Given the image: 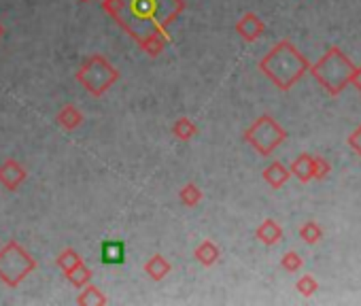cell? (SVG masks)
<instances>
[{"label":"cell","instance_id":"1","mask_svg":"<svg viewBox=\"0 0 361 306\" xmlns=\"http://www.w3.org/2000/svg\"><path fill=\"white\" fill-rule=\"evenodd\" d=\"M183 9V0H102V11L151 58L164 51L168 26L174 24Z\"/></svg>","mask_w":361,"mask_h":306},{"label":"cell","instance_id":"2","mask_svg":"<svg viewBox=\"0 0 361 306\" xmlns=\"http://www.w3.org/2000/svg\"><path fill=\"white\" fill-rule=\"evenodd\" d=\"M310 68V62L291 41H279L262 60L259 71L281 90H291Z\"/></svg>","mask_w":361,"mask_h":306},{"label":"cell","instance_id":"17","mask_svg":"<svg viewBox=\"0 0 361 306\" xmlns=\"http://www.w3.org/2000/svg\"><path fill=\"white\" fill-rule=\"evenodd\" d=\"M126 247L119 240H109L102 245V262L104 264H123Z\"/></svg>","mask_w":361,"mask_h":306},{"label":"cell","instance_id":"25","mask_svg":"<svg viewBox=\"0 0 361 306\" xmlns=\"http://www.w3.org/2000/svg\"><path fill=\"white\" fill-rule=\"evenodd\" d=\"M346 142H348V147L357 153V156L361 158V126H359L355 132L348 134V140H346Z\"/></svg>","mask_w":361,"mask_h":306},{"label":"cell","instance_id":"6","mask_svg":"<svg viewBox=\"0 0 361 306\" xmlns=\"http://www.w3.org/2000/svg\"><path fill=\"white\" fill-rule=\"evenodd\" d=\"M287 138V130L268 113L259 115L247 130H245V142L251 145L262 158H268L279 149Z\"/></svg>","mask_w":361,"mask_h":306},{"label":"cell","instance_id":"9","mask_svg":"<svg viewBox=\"0 0 361 306\" xmlns=\"http://www.w3.org/2000/svg\"><path fill=\"white\" fill-rule=\"evenodd\" d=\"M255 238H257L262 245L272 247V245H276V243L283 238V228H281V224L274 221V219H264V221L259 224V228L255 230Z\"/></svg>","mask_w":361,"mask_h":306},{"label":"cell","instance_id":"8","mask_svg":"<svg viewBox=\"0 0 361 306\" xmlns=\"http://www.w3.org/2000/svg\"><path fill=\"white\" fill-rule=\"evenodd\" d=\"M236 32L240 39H245L247 43L257 41L264 32H266V24L259 16L255 13H245L238 22H236Z\"/></svg>","mask_w":361,"mask_h":306},{"label":"cell","instance_id":"4","mask_svg":"<svg viewBox=\"0 0 361 306\" xmlns=\"http://www.w3.org/2000/svg\"><path fill=\"white\" fill-rule=\"evenodd\" d=\"M75 79L81 83V87L85 92H90L92 96L100 98L119 81V71L104 56L92 54L81 64V68L75 73Z\"/></svg>","mask_w":361,"mask_h":306},{"label":"cell","instance_id":"19","mask_svg":"<svg viewBox=\"0 0 361 306\" xmlns=\"http://www.w3.org/2000/svg\"><path fill=\"white\" fill-rule=\"evenodd\" d=\"M298 234H300V238H302L306 245H317V243L323 238V230H321V226H319V224H314V221H306V224H302Z\"/></svg>","mask_w":361,"mask_h":306},{"label":"cell","instance_id":"24","mask_svg":"<svg viewBox=\"0 0 361 306\" xmlns=\"http://www.w3.org/2000/svg\"><path fill=\"white\" fill-rule=\"evenodd\" d=\"M329 171H331V166H329V162H327L325 158L312 156V179L323 181V179L329 175Z\"/></svg>","mask_w":361,"mask_h":306},{"label":"cell","instance_id":"12","mask_svg":"<svg viewBox=\"0 0 361 306\" xmlns=\"http://www.w3.org/2000/svg\"><path fill=\"white\" fill-rule=\"evenodd\" d=\"M291 173L285 164L281 162H272L270 166L264 169V181L272 188V190H281L287 181H289Z\"/></svg>","mask_w":361,"mask_h":306},{"label":"cell","instance_id":"3","mask_svg":"<svg viewBox=\"0 0 361 306\" xmlns=\"http://www.w3.org/2000/svg\"><path fill=\"white\" fill-rule=\"evenodd\" d=\"M355 68L357 66L350 62V58L340 47H331V49H327V54L321 60L310 64L308 71L314 77V81L329 96H340L350 85Z\"/></svg>","mask_w":361,"mask_h":306},{"label":"cell","instance_id":"20","mask_svg":"<svg viewBox=\"0 0 361 306\" xmlns=\"http://www.w3.org/2000/svg\"><path fill=\"white\" fill-rule=\"evenodd\" d=\"M66 274V279L75 285V287H83V285H87L90 283V279H92V270L81 262V264H77L75 268H71L68 272H64Z\"/></svg>","mask_w":361,"mask_h":306},{"label":"cell","instance_id":"21","mask_svg":"<svg viewBox=\"0 0 361 306\" xmlns=\"http://www.w3.org/2000/svg\"><path fill=\"white\" fill-rule=\"evenodd\" d=\"M83 262V257L73 249V247H66L58 257H56V264L64 270V272H68L71 268H75L77 264H81Z\"/></svg>","mask_w":361,"mask_h":306},{"label":"cell","instance_id":"28","mask_svg":"<svg viewBox=\"0 0 361 306\" xmlns=\"http://www.w3.org/2000/svg\"><path fill=\"white\" fill-rule=\"evenodd\" d=\"M79 3H90V0H79Z\"/></svg>","mask_w":361,"mask_h":306},{"label":"cell","instance_id":"14","mask_svg":"<svg viewBox=\"0 0 361 306\" xmlns=\"http://www.w3.org/2000/svg\"><path fill=\"white\" fill-rule=\"evenodd\" d=\"M170 270H172V264L164 255H159V253H155L153 257H149V262L145 264V272L153 281H164L170 274Z\"/></svg>","mask_w":361,"mask_h":306},{"label":"cell","instance_id":"18","mask_svg":"<svg viewBox=\"0 0 361 306\" xmlns=\"http://www.w3.org/2000/svg\"><path fill=\"white\" fill-rule=\"evenodd\" d=\"M178 200H180V204L183 207H196L200 200H202V190L196 185V183H188L183 190L178 192Z\"/></svg>","mask_w":361,"mask_h":306},{"label":"cell","instance_id":"22","mask_svg":"<svg viewBox=\"0 0 361 306\" xmlns=\"http://www.w3.org/2000/svg\"><path fill=\"white\" fill-rule=\"evenodd\" d=\"M295 289L304 295V298H310L319 291V281L312 276V274H304L300 276V281L295 283Z\"/></svg>","mask_w":361,"mask_h":306},{"label":"cell","instance_id":"27","mask_svg":"<svg viewBox=\"0 0 361 306\" xmlns=\"http://www.w3.org/2000/svg\"><path fill=\"white\" fill-rule=\"evenodd\" d=\"M3 35H5V28H3V24H0V39H3Z\"/></svg>","mask_w":361,"mask_h":306},{"label":"cell","instance_id":"11","mask_svg":"<svg viewBox=\"0 0 361 306\" xmlns=\"http://www.w3.org/2000/svg\"><path fill=\"white\" fill-rule=\"evenodd\" d=\"M83 119H85L83 113H81L75 104H64V106L58 111V115H56L58 126L64 128V130H68V132L77 130V128L83 123Z\"/></svg>","mask_w":361,"mask_h":306},{"label":"cell","instance_id":"15","mask_svg":"<svg viewBox=\"0 0 361 306\" xmlns=\"http://www.w3.org/2000/svg\"><path fill=\"white\" fill-rule=\"evenodd\" d=\"M172 136L176 138V140H192L196 134H198V126L190 119V117H178L174 123H172Z\"/></svg>","mask_w":361,"mask_h":306},{"label":"cell","instance_id":"16","mask_svg":"<svg viewBox=\"0 0 361 306\" xmlns=\"http://www.w3.org/2000/svg\"><path fill=\"white\" fill-rule=\"evenodd\" d=\"M77 304L81 306H104L106 304V295L96 287V285H83L81 287V293L77 295Z\"/></svg>","mask_w":361,"mask_h":306},{"label":"cell","instance_id":"23","mask_svg":"<svg viewBox=\"0 0 361 306\" xmlns=\"http://www.w3.org/2000/svg\"><path fill=\"white\" fill-rule=\"evenodd\" d=\"M302 266H304V259H302L300 253H295V251H287V253L283 255V259H281V268H283L285 272H298Z\"/></svg>","mask_w":361,"mask_h":306},{"label":"cell","instance_id":"10","mask_svg":"<svg viewBox=\"0 0 361 306\" xmlns=\"http://www.w3.org/2000/svg\"><path fill=\"white\" fill-rule=\"evenodd\" d=\"M194 257H196V262H198L200 266L211 268V266H215V264L219 262L221 249H219V245H217L215 240H202V243L196 247Z\"/></svg>","mask_w":361,"mask_h":306},{"label":"cell","instance_id":"7","mask_svg":"<svg viewBox=\"0 0 361 306\" xmlns=\"http://www.w3.org/2000/svg\"><path fill=\"white\" fill-rule=\"evenodd\" d=\"M26 179H28V173H26L24 164H20L13 158L5 160L3 166H0V185H3L7 192H16Z\"/></svg>","mask_w":361,"mask_h":306},{"label":"cell","instance_id":"5","mask_svg":"<svg viewBox=\"0 0 361 306\" xmlns=\"http://www.w3.org/2000/svg\"><path fill=\"white\" fill-rule=\"evenodd\" d=\"M35 270L37 259L18 240H9L0 249V281L7 287H18Z\"/></svg>","mask_w":361,"mask_h":306},{"label":"cell","instance_id":"13","mask_svg":"<svg viewBox=\"0 0 361 306\" xmlns=\"http://www.w3.org/2000/svg\"><path fill=\"white\" fill-rule=\"evenodd\" d=\"M289 173H291L300 183L312 181V156H310V153H302V156H298V158L291 162Z\"/></svg>","mask_w":361,"mask_h":306},{"label":"cell","instance_id":"26","mask_svg":"<svg viewBox=\"0 0 361 306\" xmlns=\"http://www.w3.org/2000/svg\"><path fill=\"white\" fill-rule=\"evenodd\" d=\"M350 85H355V87L361 92V66H359V68H355V75H353V81H350Z\"/></svg>","mask_w":361,"mask_h":306}]
</instances>
